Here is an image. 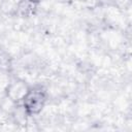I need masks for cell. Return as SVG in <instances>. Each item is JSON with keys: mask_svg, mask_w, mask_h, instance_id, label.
<instances>
[{"mask_svg": "<svg viewBox=\"0 0 132 132\" xmlns=\"http://www.w3.org/2000/svg\"><path fill=\"white\" fill-rule=\"evenodd\" d=\"M48 100V93L41 85L29 86V89L23 97L21 104L27 116H37L44 108Z\"/></svg>", "mask_w": 132, "mask_h": 132, "instance_id": "6da1fadb", "label": "cell"}, {"mask_svg": "<svg viewBox=\"0 0 132 132\" xmlns=\"http://www.w3.org/2000/svg\"><path fill=\"white\" fill-rule=\"evenodd\" d=\"M28 89H29V86L27 85L26 81L22 79H14L8 82L6 87V96L10 101L18 104V103H21Z\"/></svg>", "mask_w": 132, "mask_h": 132, "instance_id": "7a4b0ae2", "label": "cell"}, {"mask_svg": "<svg viewBox=\"0 0 132 132\" xmlns=\"http://www.w3.org/2000/svg\"><path fill=\"white\" fill-rule=\"evenodd\" d=\"M39 3L34 0H19L15 4V13L20 18L29 19L37 12Z\"/></svg>", "mask_w": 132, "mask_h": 132, "instance_id": "3957f363", "label": "cell"}, {"mask_svg": "<svg viewBox=\"0 0 132 132\" xmlns=\"http://www.w3.org/2000/svg\"><path fill=\"white\" fill-rule=\"evenodd\" d=\"M34 1H35V2H37V3H40V2H41V1H43V0H34Z\"/></svg>", "mask_w": 132, "mask_h": 132, "instance_id": "277c9868", "label": "cell"}]
</instances>
